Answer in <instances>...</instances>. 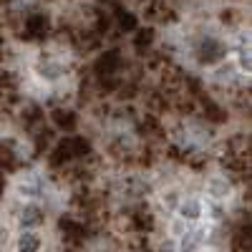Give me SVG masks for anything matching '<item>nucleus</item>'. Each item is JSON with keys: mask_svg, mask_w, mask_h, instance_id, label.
Returning <instances> with one entry per match:
<instances>
[{"mask_svg": "<svg viewBox=\"0 0 252 252\" xmlns=\"http://www.w3.org/2000/svg\"><path fill=\"white\" fill-rule=\"evenodd\" d=\"M194 56H197L199 66H217V63H222L224 56H227V46L217 35H204L194 48Z\"/></svg>", "mask_w": 252, "mask_h": 252, "instance_id": "f257e3e1", "label": "nucleus"}, {"mask_svg": "<svg viewBox=\"0 0 252 252\" xmlns=\"http://www.w3.org/2000/svg\"><path fill=\"white\" fill-rule=\"evenodd\" d=\"M43 222H46V215H43V209H40L38 204H26L23 207V212H20V224H23L26 229L40 227Z\"/></svg>", "mask_w": 252, "mask_h": 252, "instance_id": "20e7f679", "label": "nucleus"}, {"mask_svg": "<svg viewBox=\"0 0 252 252\" xmlns=\"http://www.w3.org/2000/svg\"><path fill=\"white\" fill-rule=\"evenodd\" d=\"M177 209H179V217H182L184 222H197V220L202 217V202L194 199V197L182 199V202L177 204Z\"/></svg>", "mask_w": 252, "mask_h": 252, "instance_id": "7ed1b4c3", "label": "nucleus"}, {"mask_svg": "<svg viewBox=\"0 0 252 252\" xmlns=\"http://www.w3.org/2000/svg\"><path fill=\"white\" fill-rule=\"evenodd\" d=\"M207 194H209V197H215V199H224V197L229 194V184H227V179H222V177L207 179Z\"/></svg>", "mask_w": 252, "mask_h": 252, "instance_id": "423d86ee", "label": "nucleus"}, {"mask_svg": "<svg viewBox=\"0 0 252 252\" xmlns=\"http://www.w3.org/2000/svg\"><path fill=\"white\" fill-rule=\"evenodd\" d=\"M53 124L58 126L61 131H76L78 116H76L73 111H66V109H56V111H53Z\"/></svg>", "mask_w": 252, "mask_h": 252, "instance_id": "39448f33", "label": "nucleus"}, {"mask_svg": "<svg viewBox=\"0 0 252 252\" xmlns=\"http://www.w3.org/2000/svg\"><path fill=\"white\" fill-rule=\"evenodd\" d=\"M121 66H124V61H121V56L116 53V51H109V53H103V56H98V61H96V76H116L119 71H121Z\"/></svg>", "mask_w": 252, "mask_h": 252, "instance_id": "f03ea898", "label": "nucleus"}, {"mask_svg": "<svg viewBox=\"0 0 252 252\" xmlns=\"http://www.w3.org/2000/svg\"><path fill=\"white\" fill-rule=\"evenodd\" d=\"M164 204L169 207V209H172V207H177V204H179V199H177V192H166V194H164Z\"/></svg>", "mask_w": 252, "mask_h": 252, "instance_id": "1a4fd4ad", "label": "nucleus"}, {"mask_svg": "<svg viewBox=\"0 0 252 252\" xmlns=\"http://www.w3.org/2000/svg\"><path fill=\"white\" fill-rule=\"evenodd\" d=\"M38 247H40V235L31 232V229H26L18 237V252H38Z\"/></svg>", "mask_w": 252, "mask_h": 252, "instance_id": "0eeeda50", "label": "nucleus"}, {"mask_svg": "<svg viewBox=\"0 0 252 252\" xmlns=\"http://www.w3.org/2000/svg\"><path fill=\"white\" fill-rule=\"evenodd\" d=\"M184 252H194V250H184Z\"/></svg>", "mask_w": 252, "mask_h": 252, "instance_id": "9b49d317", "label": "nucleus"}, {"mask_svg": "<svg viewBox=\"0 0 252 252\" xmlns=\"http://www.w3.org/2000/svg\"><path fill=\"white\" fill-rule=\"evenodd\" d=\"M209 252H222V250H209Z\"/></svg>", "mask_w": 252, "mask_h": 252, "instance_id": "9d476101", "label": "nucleus"}, {"mask_svg": "<svg viewBox=\"0 0 252 252\" xmlns=\"http://www.w3.org/2000/svg\"><path fill=\"white\" fill-rule=\"evenodd\" d=\"M240 13L237 10H222V23L227 26V23H240Z\"/></svg>", "mask_w": 252, "mask_h": 252, "instance_id": "6e6552de", "label": "nucleus"}]
</instances>
